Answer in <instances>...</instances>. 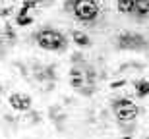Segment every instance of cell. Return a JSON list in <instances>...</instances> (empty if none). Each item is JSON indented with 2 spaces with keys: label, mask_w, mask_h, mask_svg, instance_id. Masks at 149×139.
<instances>
[{
  "label": "cell",
  "mask_w": 149,
  "mask_h": 139,
  "mask_svg": "<svg viewBox=\"0 0 149 139\" xmlns=\"http://www.w3.org/2000/svg\"><path fill=\"white\" fill-rule=\"evenodd\" d=\"M64 10L85 27H95L105 17L103 0H64Z\"/></svg>",
  "instance_id": "6da1fadb"
},
{
  "label": "cell",
  "mask_w": 149,
  "mask_h": 139,
  "mask_svg": "<svg viewBox=\"0 0 149 139\" xmlns=\"http://www.w3.org/2000/svg\"><path fill=\"white\" fill-rule=\"evenodd\" d=\"M95 79H97V75H95L93 66H89L85 60L76 62L70 70V85L83 97H91L95 93V89H97Z\"/></svg>",
  "instance_id": "7a4b0ae2"
},
{
  "label": "cell",
  "mask_w": 149,
  "mask_h": 139,
  "mask_svg": "<svg viewBox=\"0 0 149 139\" xmlns=\"http://www.w3.org/2000/svg\"><path fill=\"white\" fill-rule=\"evenodd\" d=\"M33 41L39 48L50 50V52H64L68 48L66 35L54 27H41L33 33Z\"/></svg>",
  "instance_id": "3957f363"
},
{
  "label": "cell",
  "mask_w": 149,
  "mask_h": 139,
  "mask_svg": "<svg viewBox=\"0 0 149 139\" xmlns=\"http://www.w3.org/2000/svg\"><path fill=\"white\" fill-rule=\"evenodd\" d=\"M111 106L114 110V116L120 124H132L136 122V118L139 116V108L134 104L132 100L122 99V97H116L111 100Z\"/></svg>",
  "instance_id": "277c9868"
},
{
  "label": "cell",
  "mask_w": 149,
  "mask_h": 139,
  "mask_svg": "<svg viewBox=\"0 0 149 139\" xmlns=\"http://www.w3.org/2000/svg\"><path fill=\"white\" fill-rule=\"evenodd\" d=\"M116 48L120 50H132V52H141L147 48V39L141 33H134V31H124V33L116 35Z\"/></svg>",
  "instance_id": "5b68a950"
},
{
  "label": "cell",
  "mask_w": 149,
  "mask_h": 139,
  "mask_svg": "<svg viewBox=\"0 0 149 139\" xmlns=\"http://www.w3.org/2000/svg\"><path fill=\"white\" fill-rule=\"evenodd\" d=\"M8 102H10V106L14 108V110H19V112L29 110L31 104H33L31 97H29V95H23V93H12L10 99H8Z\"/></svg>",
  "instance_id": "8992f818"
},
{
  "label": "cell",
  "mask_w": 149,
  "mask_h": 139,
  "mask_svg": "<svg viewBox=\"0 0 149 139\" xmlns=\"http://www.w3.org/2000/svg\"><path fill=\"white\" fill-rule=\"evenodd\" d=\"M132 17L138 21H143L149 17V0H136L134 2V12Z\"/></svg>",
  "instance_id": "52a82bcc"
},
{
  "label": "cell",
  "mask_w": 149,
  "mask_h": 139,
  "mask_svg": "<svg viewBox=\"0 0 149 139\" xmlns=\"http://www.w3.org/2000/svg\"><path fill=\"white\" fill-rule=\"evenodd\" d=\"M72 41L76 43L77 46H81V48H87V46H91V45H93V43H91V37H89L87 33L79 31V29L72 31Z\"/></svg>",
  "instance_id": "ba28073f"
},
{
  "label": "cell",
  "mask_w": 149,
  "mask_h": 139,
  "mask_svg": "<svg viewBox=\"0 0 149 139\" xmlns=\"http://www.w3.org/2000/svg\"><path fill=\"white\" fill-rule=\"evenodd\" d=\"M134 2L136 0H116V10L124 16H132L134 12Z\"/></svg>",
  "instance_id": "9c48e42d"
},
{
  "label": "cell",
  "mask_w": 149,
  "mask_h": 139,
  "mask_svg": "<svg viewBox=\"0 0 149 139\" xmlns=\"http://www.w3.org/2000/svg\"><path fill=\"white\" fill-rule=\"evenodd\" d=\"M136 95H138L139 99H145L149 95V81L147 79H139L136 81Z\"/></svg>",
  "instance_id": "30bf717a"
},
{
  "label": "cell",
  "mask_w": 149,
  "mask_h": 139,
  "mask_svg": "<svg viewBox=\"0 0 149 139\" xmlns=\"http://www.w3.org/2000/svg\"><path fill=\"white\" fill-rule=\"evenodd\" d=\"M16 23L17 25H22V27H25V25H31V23H33V19H31V16H19V14H17L16 16Z\"/></svg>",
  "instance_id": "8fae6325"
},
{
  "label": "cell",
  "mask_w": 149,
  "mask_h": 139,
  "mask_svg": "<svg viewBox=\"0 0 149 139\" xmlns=\"http://www.w3.org/2000/svg\"><path fill=\"white\" fill-rule=\"evenodd\" d=\"M6 35H8V39H10V41L16 39V33L12 31V25H10V23H6Z\"/></svg>",
  "instance_id": "7c38bea8"
},
{
  "label": "cell",
  "mask_w": 149,
  "mask_h": 139,
  "mask_svg": "<svg viewBox=\"0 0 149 139\" xmlns=\"http://www.w3.org/2000/svg\"><path fill=\"white\" fill-rule=\"evenodd\" d=\"M81 60H85V58H83L79 52H76V54L72 56V64H76V62H81Z\"/></svg>",
  "instance_id": "4fadbf2b"
},
{
  "label": "cell",
  "mask_w": 149,
  "mask_h": 139,
  "mask_svg": "<svg viewBox=\"0 0 149 139\" xmlns=\"http://www.w3.org/2000/svg\"><path fill=\"white\" fill-rule=\"evenodd\" d=\"M124 85H126V81L122 79V81H114V83H112L111 87H112V89H118V87H124Z\"/></svg>",
  "instance_id": "5bb4252c"
},
{
  "label": "cell",
  "mask_w": 149,
  "mask_h": 139,
  "mask_svg": "<svg viewBox=\"0 0 149 139\" xmlns=\"http://www.w3.org/2000/svg\"><path fill=\"white\" fill-rule=\"evenodd\" d=\"M35 2H37V4H41V2H45V0H35Z\"/></svg>",
  "instance_id": "9a60e30c"
},
{
  "label": "cell",
  "mask_w": 149,
  "mask_h": 139,
  "mask_svg": "<svg viewBox=\"0 0 149 139\" xmlns=\"http://www.w3.org/2000/svg\"><path fill=\"white\" fill-rule=\"evenodd\" d=\"M23 2H25V0H23Z\"/></svg>",
  "instance_id": "2e32d148"
}]
</instances>
